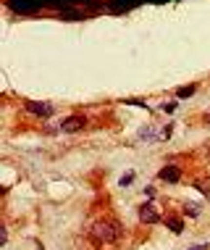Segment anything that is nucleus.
<instances>
[{"instance_id":"nucleus-3","label":"nucleus","mask_w":210,"mask_h":250,"mask_svg":"<svg viewBox=\"0 0 210 250\" xmlns=\"http://www.w3.org/2000/svg\"><path fill=\"white\" fill-rule=\"evenodd\" d=\"M8 3V8L13 13H35L39 8H45L47 0H5Z\"/></svg>"},{"instance_id":"nucleus-7","label":"nucleus","mask_w":210,"mask_h":250,"mask_svg":"<svg viewBox=\"0 0 210 250\" xmlns=\"http://www.w3.org/2000/svg\"><path fill=\"white\" fill-rule=\"evenodd\" d=\"M139 3H145V0H108L105 8L111 11V13H126V11L137 8Z\"/></svg>"},{"instance_id":"nucleus-6","label":"nucleus","mask_w":210,"mask_h":250,"mask_svg":"<svg viewBox=\"0 0 210 250\" xmlns=\"http://www.w3.org/2000/svg\"><path fill=\"white\" fill-rule=\"evenodd\" d=\"M87 126V119L84 116H69V119H63V124L58 126V132H63V134H74V132H82Z\"/></svg>"},{"instance_id":"nucleus-16","label":"nucleus","mask_w":210,"mask_h":250,"mask_svg":"<svg viewBox=\"0 0 210 250\" xmlns=\"http://www.w3.org/2000/svg\"><path fill=\"white\" fill-rule=\"evenodd\" d=\"M189 250H210V245H194V248H189Z\"/></svg>"},{"instance_id":"nucleus-14","label":"nucleus","mask_w":210,"mask_h":250,"mask_svg":"<svg viewBox=\"0 0 210 250\" xmlns=\"http://www.w3.org/2000/svg\"><path fill=\"white\" fill-rule=\"evenodd\" d=\"M134 182V174H126V177H121V182H118V187H129Z\"/></svg>"},{"instance_id":"nucleus-1","label":"nucleus","mask_w":210,"mask_h":250,"mask_svg":"<svg viewBox=\"0 0 210 250\" xmlns=\"http://www.w3.org/2000/svg\"><path fill=\"white\" fill-rule=\"evenodd\" d=\"M118 234H121V227L116 224V221H105V219L95 221L92 229H90V240H92V245H97V248L116 242Z\"/></svg>"},{"instance_id":"nucleus-2","label":"nucleus","mask_w":210,"mask_h":250,"mask_svg":"<svg viewBox=\"0 0 210 250\" xmlns=\"http://www.w3.org/2000/svg\"><path fill=\"white\" fill-rule=\"evenodd\" d=\"M137 216H139L142 224H147V227L163 224V216H160V211H158V206H155V203H142L139 211H137Z\"/></svg>"},{"instance_id":"nucleus-17","label":"nucleus","mask_w":210,"mask_h":250,"mask_svg":"<svg viewBox=\"0 0 210 250\" xmlns=\"http://www.w3.org/2000/svg\"><path fill=\"white\" fill-rule=\"evenodd\" d=\"M208 124H210V113H208Z\"/></svg>"},{"instance_id":"nucleus-10","label":"nucleus","mask_w":210,"mask_h":250,"mask_svg":"<svg viewBox=\"0 0 210 250\" xmlns=\"http://www.w3.org/2000/svg\"><path fill=\"white\" fill-rule=\"evenodd\" d=\"M197 92V84H189V87H179L176 90V98H189V95H194Z\"/></svg>"},{"instance_id":"nucleus-15","label":"nucleus","mask_w":210,"mask_h":250,"mask_svg":"<svg viewBox=\"0 0 210 250\" xmlns=\"http://www.w3.org/2000/svg\"><path fill=\"white\" fill-rule=\"evenodd\" d=\"M163 111H168V113L176 111V103H163Z\"/></svg>"},{"instance_id":"nucleus-9","label":"nucleus","mask_w":210,"mask_h":250,"mask_svg":"<svg viewBox=\"0 0 210 250\" xmlns=\"http://www.w3.org/2000/svg\"><path fill=\"white\" fill-rule=\"evenodd\" d=\"M60 19H66V21H79V19H84V13L79 8H66V11H60Z\"/></svg>"},{"instance_id":"nucleus-4","label":"nucleus","mask_w":210,"mask_h":250,"mask_svg":"<svg viewBox=\"0 0 210 250\" xmlns=\"http://www.w3.org/2000/svg\"><path fill=\"white\" fill-rule=\"evenodd\" d=\"M26 111L35 113L39 119H50L56 113V105L53 103H39V100H26Z\"/></svg>"},{"instance_id":"nucleus-12","label":"nucleus","mask_w":210,"mask_h":250,"mask_svg":"<svg viewBox=\"0 0 210 250\" xmlns=\"http://www.w3.org/2000/svg\"><path fill=\"white\" fill-rule=\"evenodd\" d=\"M194 187H197L202 195H208V198H210V182H208V185H205V182H194Z\"/></svg>"},{"instance_id":"nucleus-5","label":"nucleus","mask_w":210,"mask_h":250,"mask_svg":"<svg viewBox=\"0 0 210 250\" xmlns=\"http://www.w3.org/2000/svg\"><path fill=\"white\" fill-rule=\"evenodd\" d=\"M158 179H160V182H166V185H179V182H181V166L166 164V166L158 171Z\"/></svg>"},{"instance_id":"nucleus-13","label":"nucleus","mask_w":210,"mask_h":250,"mask_svg":"<svg viewBox=\"0 0 210 250\" xmlns=\"http://www.w3.org/2000/svg\"><path fill=\"white\" fill-rule=\"evenodd\" d=\"M69 3V8H76V5H90L92 0H66Z\"/></svg>"},{"instance_id":"nucleus-8","label":"nucleus","mask_w":210,"mask_h":250,"mask_svg":"<svg viewBox=\"0 0 210 250\" xmlns=\"http://www.w3.org/2000/svg\"><path fill=\"white\" fill-rule=\"evenodd\" d=\"M163 224H166V229H171L173 234H181V232H184V216L168 213V216H163Z\"/></svg>"},{"instance_id":"nucleus-11","label":"nucleus","mask_w":210,"mask_h":250,"mask_svg":"<svg viewBox=\"0 0 210 250\" xmlns=\"http://www.w3.org/2000/svg\"><path fill=\"white\" fill-rule=\"evenodd\" d=\"M184 216H200V203H184Z\"/></svg>"}]
</instances>
